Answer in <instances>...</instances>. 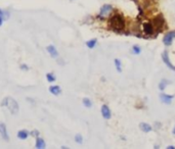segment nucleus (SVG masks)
Segmentation results:
<instances>
[{
	"mask_svg": "<svg viewBox=\"0 0 175 149\" xmlns=\"http://www.w3.org/2000/svg\"><path fill=\"white\" fill-rule=\"evenodd\" d=\"M174 96L173 95H167V94H161L160 95V99L161 101L164 103V104H170L172 102Z\"/></svg>",
	"mask_w": 175,
	"mask_h": 149,
	"instance_id": "nucleus-10",
	"label": "nucleus"
},
{
	"mask_svg": "<svg viewBox=\"0 0 175 149\" xmlns=\"http://www.w3.org/2000/svg\"><path fill=\"white\" fill-rule=\"evenodd\" d=\"M153 24H154V27L157 28L158 31H159V30H161L162 27L165 25V20H164V19H163L162 15H159L158 18H156V19H154V23Z\"/></svg>",
	"mask_w": 175,
	"mask_h": 149,
	"instance_id": "nucleus-8",
	"label": "nucleus"
},
{
	"mask_svg": "<svg viewBox=\"0 0 175 149\" xmlns=\"http://www.w3.org/2000/svg\"><path fill=\"white\" fill-rule=\"evenodd\" d=\"M46 79H47V81L50 82V83H52V82L55 81V77H54V74H52V73L47 74H46Z\"/></svg>",
	"mask_w": 175,
	"mask_h": 149,
	"instance_id": "nucleus-19",
	"label": "nucleus"
},
{
	"mask_svg": "<svg viewBox=\"0 0 175 149\" xmlns=\"http://www.w3.org/2000/svg\"><path fill=\"white\" fill-rule=\"evenodd\" d=\"M21 69H24V71H28V69H29V68H28V65H26V64H22V65H21Z\"/></svg>",
	"mask_w": 175,
	"mask_h": 149,
	"instance_id": "nucleus-25",
	"label": "nucleus"
},
{
	"mask_svg": "<svg viewBox=\"0 0 175 149\" xmlns=\"http://www.w3.org/2000/svg\"><path fill=\"white\" fill-rule=\"evenodd\" d=\"M46 50L50 54V56L54 57V58H56V57L59 56V52H58V50H56V48L54 46V45H48V46L46 47Z\"/></svg>",
	"mask_w": 175,
	"mask_h": 149,
	"instance_id": "nucleus-11",
	"label": "nucleus"
},
{
	"mask_svg": "<svg viewBox=\"0 0 175 149\" xmlns=\"http://www.w3.org/2000/svg\"><path fill=\"white\" fill-rule=\"evenodd\" d=\"M109 25L114 31L116 32L123 31L125 29V19L121 14H116L111 16V19L109 20Z\"/></svg>",
	"mask_w": 175,
	"mask_h": 149,
	"instance_id": "nucleus-1",
	"label": "nucleus"
},
{
	"mask_svg": "<svg viewBox=\"0 0 175 149\" xmlns=\"http://www.w3.org/2000/svg\"><path fill=\"white\" fill-rule=\"evenodd\" d=\"M173 134L175 135V127H174V130H173Z\"/></svg>",
	"mask_w": 175,
	"mask_h": 149,
	"instance_id": "nucleus-28",
	"label": "nucleus"
},
{
	"mask_svg": "<svg viewBox=\"0 0 175 149\" xmlns=\"http://www.w3.org/2000/svg\"><path fill=\"white\" fill-rule=\"evenodd\" d=\"M83 104H84V106H86V107H91L92 102L89 98H84L83 99Z\"/></svg>",
	"mask_w": 175,
	"mask_h": 149,
	"instance_id": "nucleus-20",
	"label": "nucleus"
},
{
	"mask_svg": "<svg viewBox=\"0 0 175 149\" xmlns=\"http://www.w3.org/2000/svg\"><path fill=\"white\" fill-rule=\"evenodd\" d=\"M0 135H1V137L4 139L5 141H8L9 140L6 126H5V124H3V123H0Z\"/></svg>",
	"mask_w": 175,
	"mask_h": 149,
	"instance_id": "nucleus-9",
	"label": "nucleus"
},
{
	"mask_svg": "<svg viewBox=\"0 0 175 149\" xmlns=\"http://www.w3.org/2000/svg\"><path fill=\"white\" fill-rule=\"evenodd\" d=\"M1 105L7 107V109H8L13 114H15V113H19L20 107H19L18 102L15 101L14 98H11V97H5L2 100Z\"/></svg>",
	"mask_w": 175,
	"mask_h": 149,
	"instance_id": "nucleus-2",
	"label": "nucleus"
},
{
	"mask_svg": "<svg viewBox=\"0 0 175 149\" xmlns=\"http://www.w3.org/2000/svg\"><path fill=\"white\" fill-rule=\"evenodd\" d=\"M132 51L134 54H139V53L141 52V48L138 46V45H134L133 48H132Z\"/></svg>",
	"mask_w": 175,
	"mask_h": 149,
	"instance_id": "nucleus-21",
	"label": "nucleus"
},
{
	"mask_svg": "<svg viewBox=\"0 0 175 149\" xmlns=\"http://www.w3.org/2000/svg\"><path fill=\"white\" fill-rule=\"evenodd\" d=\"M139 128H140V130L142 132H145V133H149V132H150L153 130V128L150 125H149V124H146V123H141L139 124Z\"/></svg>",
	"mask_w": 175,
	"mask_h": 149,
	"instance_id": "nucleus-14",
	"label": "nucleus"
},
{
	"mask_svg": "<svg viewBox=\"0 0 175 149\" xmlns=\"http://www.w3.org/2000/svg\"><path fill=\"white\" fill-rule=\"evenodd\" d=\"M49 92L54 95V96H58L60 93H62V89H60L59 86H50L49 87Z\"/></svg>",
	"mask_w": 175,
	"mask_h": 149,
	"instance_id": "nucleus-13",
	"label": "nucleus"
},
{
	"mask_svg": "<svg viewBox=\"0 0 175 149\" xmlns=\"http://www.w3.org/2000/svg\"><path fill=\"white\" fill-rule=\"evenodd\" d=\"M112 10H113V6L111 5V4H104V5L101 6V8H100L99 18H101V19L107 18V16L111 14Z\"/></svg>",
	"mask_w": 175,
	"mask_h": 149,
	"instance_id": "nucleus-3",
	"label": "nucleus"
},
{
	"mask_svg": "<svg viewBox=\"0 0 175 149\" xmlns=\"http://www.w3.org/2000/svg\"><path fill=\"white\" fill-rule=\"evenodd\" d=\"M3 20H4V19H3L2 16H0V27L2 26V24H3Z\"/></svg>",
	"mask_w": 175,
	"mask_h": 149,
	"instance_id": "nucleus-26",
	"label": "nucleus"
},
{
	"mask_svg": "<svg viewBox=\"0 0 175 149\" xmlns=\"http://www.w3.org/2000/svg\"><path fill=\"white\" fill-rule=\"evenodd\" d=\"M142 29H144V33L146 35H152L154 33L155 30V27H154V24L150 23V22H145L142 25Z\"/></svg>",
	"mask_w": 175,
	"mask_h": 149,
	"instance_id": "nucleus-5",
	"label": "nucleus"
},
{
	"mask_svg": "<svg viewBox=\"0 0 175 149\" xmlns=\"http://www.w3.org/2000/svg\"><path fill=\"white\" fill-rule=\"evenodd\" d=\"M75 141L78 143V144H82L83 143V138H82V136L81 135H76L75 136Z\"/></svg>",
	"mask_w": 175,
	"mask_h": 149,
	"instance_id": "nucleus-23",
	"label": "nucleus"
},
{
	"mask_svg": "<svg viewBox=\"0 0 175 149\" xmlns=\"http://www.w3.org/2000/svg\"><path fill=\"white\" fill-rule=\"evenodd\" d=\"M168 84H170V82L169 81H167V80H165V79H163V80H161V82L159 83V89L160 90H164L166 87H167V85Z\"/></svg>",
	"mask_w": 175,
	"mask_h": 149,
	"instance_id": "nucleus-16",
	"label": "nucleus"
},
{
	"mask_svg": "<svg viewBox=\"0 0 175 149\" xmlns=\"http://www.w3.org/2000/svg\"><path fill=\"white\" fill-rule=\"evenodd\" d=\"M28 137H29V132H28L27 130H21V131H19L18 138L20 140H26V139H28Z\"/></svg>",
	"mask_w": 175,
	"mask_h": 149,
	"instance_id": "nucleus-15",
	"label": "nucleus"
},
{
	"mask_svg": "<svg viewBox=\"0 0 175 149\" xmlns=\"http://www.w3.org/2000/svg\"><path fill=\"white\" fill-rule=\"evenodd\" d=\"M101 115H103V118L104 119H110L112 117V113H111V109H110V107L107 104H104L101 106Z\"/></svg>",
	"mask_w": 175,
	"mask_h": 149,
	"instance_id": "nucleus-7",
	"label": "nucleus"
},
{
	"mask_svg": "<svg viewBox=\"0 0 175 149\" xmlns=\"http://www.w3.org/2000/svg\"><path fill=\"white\" fill-rule=\"evenodd\" d=\"M115 67H116V69L119 73L122 72V64H121V60L120 59H115Z\"/></svg>",
	"mask_w": 175,
	"mask_h": 149,
	"instance_id": "nucleus-18",
	"label": "nucleus"
},
{
	"mask_svg": "<svg viewBox=\"0 0 175 149\" xmlns=\"http://www.w3.org/2000/svg\"><path fill=\"white\" fill-rule=\"evenodd\" d=\"M0 16H2L4 19H7L9 18V14L8 12H6V11H3L2 9H0Z\"/></svg>",
	"mask_w": 175,
	"mask_h": 149,
	"instance_id": "nucleus-22",
	"label": "nucleus"
},
{
	"mask_svg": "<svg viewBox=\"0 0 175 149\" xmlns=\"http://www.w3.org/2000/svg\"><path fill=\"white\" fill-rule=\"evenodd\" d=\"M31 135H32V137H39V132L37 130H35L33 132H31Z\"/></svg>",
	"mask_w": 175,
	"mask_h": 149,
	"instance_id": "nucleus-24",
	"label": "nucleus"
},
{
	"mask_svg": "<svg viewBox=\"0 0 175 149\" xmlns=\"http://www.w3.org/2000/svg\"><path fill=\"white\" fill-rule=\"evenodd\" d=\"M167 149H175L174 146H167Z\"/></svg>",
	"mask_w": 175,
	"mask_h": 149,
	"instance_id": "nucleus-27",
	"label": "nucleus"
},
{
	"mask_svg": "<svg viewBox=\"0 0 175 149\" xmlns=\"http://www.w3.org/2000/svg\"><path fill=\"white\" fill-rule=\"evenodd\" d=\"M174 39H175V31L168 32L164 36V39H163V43H164L166 46H170V45L172 44Z\"/></svg>",
	"mask_w": 175,
	"mask_h": 149,
	"instance_id": "nucleus-4",
	"label": "nucleus"
},
{
	"mask_svg": "<svg viewBox=\"0 0 175 149\" xmlns=\"http://www.w3.org/2000/svg\"><path fill=\"white\" fill-rule=\"evenodd\" d=\"M96 43H97V40H96V39H91V40L87 41L86 45H87V47H88L89 49H92V48L95 47Z\"/></svg>",
	"mask_w": 175,
	"mask_h": 149,
	"instance_id": "nucleus-17",
	"label": "nucleus"
},
{
	"mask_svg": "<svg viewBox=\"0 0 175 149\" xmlns=\"http://www.w3.org/2000/svg\"><path fill=\"white\" fill-rule=\"evenodd\" d=\"M162 59H163V61H164V63L167 65V67L175 72V65H173L172 63H171V60L169 58V55H168V52L167 51H164L162 53Z\"/></svg>",
	"mask_w": 175,
	"mask_h": 149,
	"instance_id": "nucleus-6",
	"label": "nucleus"
},
{
	"mask_svg": "<svg viewBox=\"0 0 175 149\" xmlns=\"http://www.w3.org/2000/svg\"><path fill=\"white\" fill-rule=\"evenodd\" d=\"M35 147L37 149H44L46 147V144H45V141L40 138V137H37V139H36V144H35Z\"/></svg>",
	"mask_w": 175,
	"mask_h": 149,
	"instance_id": "nucleus-12",
	"label": "nucleus"
}]
</instances>
